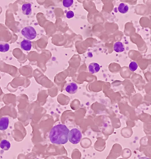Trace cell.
I'll use <instances>...</instances> for the list:
<instances>
[{
  "instance_id": "cell-1",
  "label": "cell",
  "mask_w": 151,
  "mask_h": 159,
  "mask_svg": "<svg viewBox=\"0 0 151 159\" xmlns=\"http://www.w3.org/2000/svg\"><path fill=\"white\" fill-rule=\"evenodd\" d=\"M69 129L66 125L60 124L51 129L50 133V139L51 143L56 144H65L68 141Z\"/></svg>"
},
{
  "instance_id": "cell-2",
  "label": "cell",
  "mask_w": 151,
  "mask_h": 159,
  "mask_svg": "<svg viewBox=\"0 0 151 159\" xmlns=\"http://www.w3.org/2000/svg\"><path fill=\"white\" fill-rule=\"evenodd\" d=\"M81 138L82 134L79 130L75 128L69 132L68 140L72 144H78L80 143Z\"/></svg>"
},
{
  "instance_id": "cell-3",
  "label": "cell",
  "mask_w": 151,
  "mask_h": 159,
  "mask_svg": "<svg viewBox=\"0 0 151 159\" xmlns=\"http://www.w3.org/2000/svg\"><path fill=\"white\" fill-rule=\"evenodd\" d=\"M22 35L29 40L35 39L37 36V33L35 29L31 26H27L22 30L21 31Z\"/></svg>"
},
{
  "instance_id": "cell-4",
  "label": "cell",
  "mask_w": 151,
  "mask_h": 159,
  "mask_svg": "<svg viewBox=\"0 0 151 159\" xmlns=\"http://www.w3.org/2000/svg\"><path fill=\"white\" fill-rule=\"evenodd\" d=\"M78 86L75 83H71L67 84L65 87V90L69 94H74L78 91Z\"/></svg>"
},
{
  "instance_id": "cell-5",
  "label": "cell",
  "mask_w": 151,
  "mask_h": 159,
  "mask_svg": "<svg viewBox=\"0 0 151 159\" xmlns=\"http://www.w3.org/2000/svg\"><path fill=\"white\" fill-rule=\"evenodd\" d=\"M9 119L8 117H2L0 119V130L4 131L8 128Z\"/></svg>"
},
{
  "instance_id": "cell-6",
  "label": "cell",
  "mask_w": 151,
  "mask_h": 159,
  "mask_svg": "<svg viewBox=\"0 0 151 159\" xmlns=\"http://www.w3.org/2000/svg\"><path fill=\"white\" fill-rule=\"evenodd\" d=\"M20 47L24 50L26 51L30 50L32 47L31 42L29 40H24L20 43Z\"/></svg>"
},
{
  "instance_id": "cell-7",
  "label": "cell",
  "mask_w": 151,
  "mask_h": 159,
  "mask_svg": "<svg viewBox=\"0 0 151 159\" xmlns=\"http://www.w3.org/2000/svg\"><path fill=\"white\" fill-rule=\"evenodd\" d=\"M100 69V66L97 63H92L88 66L89 71L92 74H96L99 72Z\"/></svg>"
},
{
  "instance_id": "cell-8",
  "label": "cell",
  "mask_w": 151,
  "mask_h": 159,
  "mask_svg": "<svg viewBox=\"0 0 151 159\" xmlns=\"http://www.w3.org/2000/svg\"><path fill=\"white\" fill-rule=\"evenodd\" d=\"M22 11L24 15H30L31 14V3H24L22 6Z\"/></svg>"
},
{
  "instance_id": "cell-9",
  "label": "cell",
  "mask_w": 151,
  "mask_h": 159,
  "mask_svg": "<svg viewBox=\"0 0 151 159\" xmlns=\"http://www.w3.org/2000/svg\"><path fill=\"white\" fill-rule=\"evenodd\" d=\"M114 49L115 52L117 53H121L124 50V45L121 42H118L114 44Z\"/></svg>"
},
{
  "instance_id": "cell-10",
  "label": "cell",
  "mask_w": 151,
  "mask_h": 159,
  "mask_svg": "<svg viewBox=\"0 0 151 159\" xmlns=\"http://www.w3.org/2000/svg\"><path fill=\"white\" fill-rule=\"evenodd\" d=\"M0 147L4 151H8L11 147V143L6 140H3L0 143Z\"/></svg>"
},
{
  "instance_id": "cell-11",
  "label": "cell",
  "mask_w": 151,
  "mask_h": 159,
  "mask_svg": "<svg viewBox=\"0 0 151 159\" xmlns=\"http://www.w3.org/2000/svg\"><path fill=\"white\" fill-rule=\"evenodd\" d=\"M118 10L119 12L122 14H126L128 12L129 7L127 5L125 4L124 3H121L119 6Z\"/></svg>"
},
{
  "instance_id": "cell-12",
  "label": "cell",
  "mask_w": 151,
  "mask_h": 159,
  "mask_svg": "<svg viewBox=\"0 0 151 159\" xmlns=\"http://www.w3.org/2000/svg\"><path fill=\"white\" fill-rule=\"evenodd\" d=\"M9 49L10 45L9 44H5V43L0 44V52L5 53L8 51Z\"/></svg>"
},
{
  "instance_id": "cell-13",
  "label": "cell",
  "mask_w": 151,
  "mask_h": 159,
  "mask_svg": "<svg viewBox=\"0 0 151 159\" xmlns=\"http://www.w3.org/2000/svg\"><path fill=\"white\" fill-rule=\"evenodd\" d=\"M129 68L130 70L132 71V72H134V71H136L138 68V65L137 64V63L136 62H135V61H132L130 63Z\"/></svg>"
},
{
  "instance_id": "cell-14",
  "label": "cell",
  "mask_w": 151,
  "mask_h": 159,
  "mask_svg": "<svg viewBox=\"0 0 151 159\" xmlns=\"http://www.w3.org/2000/svg\"><path fill=\"white\" fill-rule=\"evenodd\" d=\"M74 1L73 0H63V5L65 7L69 8L73 4Z\"/></svg>"
},
{
  "instance_id": "cell-15",
  "label": "cell",
  "mask_w": 151,
  "mask_h": 159,
  "mask_svg": "<svg viewBox=\"0 0 151 159\" xmlns=\"http://www.w3.org/2000/svg\"><path fill=\"white\" fill-rule=\"evenodd\" d=\"M66 16L68 19L73 18L74 16V13L71 11H69L67 12Z\"/></svg>"
},
{
  "instance_id": "cell-16",
  "label": "cell",
  "mask_w": 151,
  "mask_h": 159,
  "mask_svg": "<svg viewBox=\"0 0 151 159\" xmlns=\"http://www.w3.org/2000/svg\"><path fill=\"white\" fill-rule=\"evenodd\" d=\"M139 159H150V158H148V157H140L139 158Z\"/></svg>"
}]
</instances>
